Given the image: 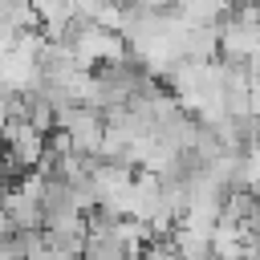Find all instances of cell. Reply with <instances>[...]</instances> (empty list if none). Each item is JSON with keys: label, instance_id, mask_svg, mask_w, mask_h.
Masks as SVG:
<instances>
[{"label": "cell", "instance_id": "1", "mask_svg": "<svg viewBox=\"0 0 260 260\" xmlns=\"http://www.w3.org/2000/svg\"><path fill=\"white\" fill-rule=\"evenodd\" d=\"M65 45L73 49L77 65L89 69V73L130 61V45H126V37H122L118 28L98 24V20H73V28L65 32Z\"/></svg>", "mask_w": 260, "mask_h": 260}, {"label": "cell", "instance_id": "2", "mask_svg": "<svg viewBox=\"0 0 260 260\" xmlns=\"http://www.w3.org/2000/svg\"><path fill=\"white\" fill-rule=\"evenodd\" d=\"M0 142H4V154H8V167H12V179H20L24 171H37L45 150H49V134L37 130L28 118H8Z\"/></svg>", "mask_w": 260, "mask_h": 260}, {"label": "cell", "instance_id": "3", "mask_svg": "<svg viewBox=\"0 0 260 260\" xmlns=\"http://www.w3.org/2000/svg\"><path fill=\"white\" fill-rule=\"evenodd\" d=\"M57 130L69 134L73 150L102 158V134H106V114L102 110H93V106H65V110H57Z\"/></svg>", "mask_w": 260, "mask_h": 260}, {"label": "cell", "instance_id": "4", "mask_svg": "<svg viewBox=\"0 0 260 260\" xmlns=\"http://www.w3.org/2000/svg\"><path fill=\"white\" fill-rule=\"evenodd\" d=\"M4 207H8L12 232H45V203H41V195L20 187L16 179L4 183Z\"/></svg>", "mask_w": 260, "mask_h": 260}, {"label": "cell", "instance_id": "5", "mask_svg": "<svg viewBox=\"0 0 260 260\" xmlns=\"http://www.w3.org/2000/svg\"><path fill=\"white\" fill-rule=\"evenodd\" d=\"M32 12H37V24H41V32L49 41H65V32L77 20L73 0H32Z\"/></svg>", "mask_w": 260, "mask_h": 260}, {"label": "cell", "instance_id": "6", "mask_svg": "<svg viewBox=\"0 0 260 260\" xmlns=\"http://www.w3.org/2000/svg\"><path fill=\"white\" fill-rule=\"evenodd\" d=\"M28 28H41L32 0H0V32H28Z\"/></svg>", "mask_w": 260, "mask_h": 260}, {"label": "cell", "instance_id": "7", "mask_svg": "<svg viewBox=\"0 0 260 260\" xmlns=\"http://www.w3.org/2000/svg\"><path fill=\"white\" fill-rule=\"evenodd\" d=\"M142 260H183V256H179L175 236H150V244H146Z\"/></svg>", "mask_w": 260, "mask_h": 260}, {"label": "cell", "instance_id": "8", "mask_svg": "<svg viewBox=\"0 0 260 260\" xmlns=\"http://www.w3.org/2000/svg\"><path fill=\"white\" fill-rule=\"evenodd\" d=\"M0 260H24L20 256V244H16V236L8 232V236H0Z\"/></svg>", "mask_w": 260, "mask_h": 260}, {"label": "cell", "instance_id": "9", "mask_svg": "<svg viewBox=\"0 0 260 260\" xmlns=\"http://www.w3.org/2000/svg\"><path fill=\"white\" fill-rule=\"evenodd\" d=\"M12 232V219H8V207H4V183H0V236Z\"/></svg>", "mask_w": 260, "mask_h": 260}, {"label": "cell", "instance_id": "10", "mask_svg": "<svg viewBox=\"0 0 260 260\" xmlns=\"http://www.w3.org/2000/svg\"><path fill=\"white\" fill-rule=\"evenodd\" d=\"M37 260H77V256H69V252H61V248H49V244H45V252H41Z\"/></svg>", "mask_w": 260, "mask_h": 260}]
</instances>
